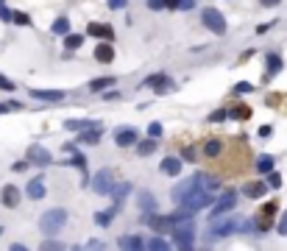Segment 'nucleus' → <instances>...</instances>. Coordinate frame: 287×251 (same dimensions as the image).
<instances>
[{
    "instance_id": "1",
    "label": "nucleus",
    "mask_w": 287,
    "mask_h": 251,
    "mask_svg": "<svg viewBox=\"0 0 287 251\" xmlns=\"http://www.w3.org/2000/svg\"><path fill=\"white\" fill-rule=\"evenodd\" d=\"M170 240H173V245H179V248H190V245H195V223L190 221H181V223H173L170 226Z\"/></svg>"
},
{
    "instance_id": "2",
    "label": "nucleus",
    "mask_w": 287,
    "mask_h": 251,
    "mask_svg": "<svg viewBox=\"0 0 287 251\" xmlns=\"http://www.w3.org/2000/svg\"><path fill=\"white\" fill-rule=\"evenodd\" d=\"M64 223H67V212H64V209H48V212L39 218V232H42V234H59Z\"/></svg>"
},
{
    "instance_id": "3",
    "label": "nucleus",
    "mask_w": 287,
    "mask_h": 251,
    "mask_svg": "<svg viewBox=\"0 0 287 251\" xmlns=\"http://www.w3.org/2000/svg\"><path fill=\"white\" fill-rule=\"evenodd\" d=\"M209 204H212V193H209V190H203V187H195L190 196H184V201H181L179 207H184L187 212H198V209L209 207Z\"/></svg>"
},
{
    "instance_id": "4",
    "label": "nucleus",
    "mask_w": 287,
    "mask_h": 251,
    "mask_svg": "<svg viewBox=\"0 0 287 251\" xmlns=\"http://www.w3.org/2000/svg\"><path fill=\"white\" fill-rule=\"evenodd\" d=\"M201 179H203V173H195V176H190V179L179 181V184L173 187V193H170L173 204H181V201H184V196H190V193L195 190V187H201Z\"/></svg>"
},
{
    "instance_id": "5",
    "label": "nucleus",
    "mask_w": 287,
    "mask_h": 251,
    "mask_svg": "<svg viewBox=\"0 0 287 251\" xmlns=\"http://www.w3.org/2000/svg\"><path fill=\"white\" fill-rule=\"evenodd\" d=\"M201 20H203V25H206L212 34H226V17H223L218 9H203Z\"/></svg>"
},
{
    "instance_id": "6",
    "label": "nucleus",
    "mask_w": 287,
    "mask_h": 251,
    "mask_svg": "<svg viewBox=\"0 0 287 251\" xmlns=\"http://www.w3.org/2000/svg\"><path fill=\"white\" fill-rule=\"evenodd\" d=\"M276 209H279V207H276V201H268V204H265V207L257 212L254 223H257V232H259V234H265L270 226H273V215H276Z\"/></svg>"
},
{
    "instance_id": "7",
    "label": "nucleus",
    "mask_w": 287,
    "mask_h": 251,
    "mask_svg": "<svg viewBox=\"0 0 287 251\" xmlns=\"http://www.w3.org/2000/svg\"><path fill=\"white\" fill-rule=\"evenodd\" d=\"M237 207V193L234 190H226L218 201H212V218H221L226 215V212H232V209Z\"/></svg>"
},
{
    "instance_id": "8",
    "label": "nucleus",
    "mask_w": 287,
    "mask_h": 251,
    "mask_svg": "<svg viewBox=\"0 0 287 251\" xmlns=\"http://www.w3.org/2000/svg\"><path fill=\"white\" fill-rule=\"evenodd\" d=\"M25 159H28V165L48 167L50 162H53V156H50V151L42 148V145H28V151H25Z\"/></svg>"
},
{
    "instance_id": "9",
    "label": "nucleus",
    "mask_w": 287,
    "mask_h": 251,
    "mask_svg": "<svg viewBox=\"0 0 287 251\" xmlns=\"http://www.w3.org/2000/svg\"><path fill=\"white\" fill-rule=\"evenodd\" d=\"M234 232V221H223L221 218H212V229H209V237L206 240H218V237H229Z\"/></svg>"
},
{
    "instance_id": "10",
    "label": "nucleus",
    "mask_w": 287,
    "mask_h": 251,
    "mask_svg": "<svg viewBox=\"0 0 287 251\" xmlns=\"http://www.w3.org/2000/svg\"><path fill=\"white\" fill-rule=\"evenodd\" d=\"M112 187H114V176L109 173V170H101V173L92 179V190H95L98 196H109V193H112Z\"/></svg>"
},
{
    "instance_id": "11",
    "label": "nucleus",
    "mask_w": 287,
    "mask_h": 251,
    "mask_svg": "<svg viewBox=\"0 0 287 251\" xmlns=\"http://www.w3.org/2000/svg\"><path fill=\"white\" fill-rule=\"evenodd\" d=\"M114 145H117V148H131V145H137V129H131V126L117 129V132H114Z\"/></svg>"
},
{
    "instance_id": "12",
    "label": "nucleus",
    "mask_w": 287,
    "mask_h": 251,
    "mask_svg": "<svg viewBox=\"0 0 287 251\" xmlns=\"http://www.w3.org/2000/svg\"><path fill=\"white\" fill-rule=\"evenodd\" d=\"M34 101H48V103H59V101H64L67 98V92L64 90H31L28 92Z\"/></svg>"
},
{
    "instance_id": "13",
    "label": "nucleus",
    "mask_w": 287,
    "mask_h": 251,
    "mask_svg": "<svg viewBox=\"0 0 287 251\" xmlns=\"http://www.w3.org/2000/svg\"><path fill=\"white\" fill-rule=\"evenodd\" d=\"M101 137H103L101 123L90 126V129H84V132H78V145H95V143H101Z\"/></svg>"
},
{
    "instance_id": "14",
    "label": "nucleus",
    "mask_w": 287,
    "mask_h": 251,
    "mask_svg": "<svg viewBox=\"0 0 287 251\" xmlns=\"http://www.w3.org/2000/svg\"><path fill=\"white\" fill-rule=\"evenodd\" d=\"M87 34L98 36V39H106V42L114 39V28L109 23H90V25H87Z\"/></svg>"
},
{
    "instance_id": "15",
    "label": "nucleus",
    "mask_w": 287,
    "mask_h": 251,
    "mask_svg": "<svg viewBox=\"0 0 287 251\" xmlns=\"http://www.w3.org/2000/svg\"><path fill=\"white\" fill-rule=\"evenodd\" d=\"M145 223H148L156 234H165L170 229V215H156V212H151V215H145Z\"/></svg>"
},
{
    "instance_id": "16",
    "label": "nucleus",
    "mask_w": 287,
    "mask_h": 251,
    "mask_svg": "<svg viewBox=\"0 0 287 251\" xmlns=\"http://www.w3.org/2000/svg\"><path fill=\"white\" fill-rule=\"evenodd\" d=\"M145 87H154L156 92H170L173 90V78H168L165 73H156V76H151L145 81Z\"/></svg>"
},
{
    "instance_id": "17",
    "label": "nucleus",
    "mask_w": 287,
    "mask_h": 251,
    "mask_svg": "<svg viewBox=\"0 0 287 251\" xmlns=\"http://www.w3.org/2000/svg\"><path fill=\"white\" fill-rule=\"evenodd\" d=\"M20 198H23V196H20V190L14 184H6V187H3V193H0V201L6 204L9 209H17L20 207Z\"/></svg>"
},
{
    "instance_id": "18",
    "label": "nucleus",
    "mask_w": 287,
    "mask_h": 251,
    "mask_svg": "<svg viewBox=\"0 0 287 251\" xmlns=\"http://www.w3.org/2000/svg\"><path fill=\"white\" fill-rule=\"evenodd\" d=\"M159 167L165 176H179L181 173V156H165Z\"/></svg>"
},
{
    "instance_id": "19",
    "label": "nucleus",
    "mask_w": 287,
    "mask_h": 251,
    "mask_svg": "<svg viewBox=\"0 0 287 251\" xmlns=\"http://www.w3.org/2000/svg\"><path fill=\"white\" fill-rule=\"evenodd\" d=\"M25 193H28V198H34V201L45 198V181H42V176L31 179V181H28V187H25Z\"/></svg>"
},
{
    "instance_id": "20",
    "label": "nucleus",
    "mask_w": 287,
    "mask_h": 251,
    "mask_svg": "<svg viewBox=\"0 0 287 251\" xmlns=\"http://www.w3.org/2000/svg\"><path fill=\"white\" fill-rule=\"evenodd\" d=\"M268 190H270V187L265 184V181H251V184H245V190H243V193H245L248 198H262Z\"/></svg>"
},
{
    "instance_id": "21",
    "label": "nucleus",
    "mask_w": 287,
    "mask_h": 251,
    "mask_svg": "<svg viewBox=\"0 0 287 251\" xmlns=\"http://www.w3.org/2000/svg\"><path fill=\"white\" fill-rule=\"evenodd\" d=\"M114 215H117V207L101 209V212H95V223H98V226H109V223L114 221Z\"/></svg>"
},
{
    "instance_id": "22",
    "label": "nucleus",
    "mask_w": 287,
    "mask_h": 251,
    "mask_svg": "<svg viewBox=\"0 0 287 251\" xmlns=\"http://www.w3.org/2000/svg\"><path fill=\"white\" fill-rule=\"evenodd\" d=\"M84 36H87V34H64V48H67V53H73V50L81 48V45H84Z\"/></svg>"
},
{
    "instance_id": "23",
    "label": "nucleus",
    "mask_w": 287,
    "mask_h": 251,
    "mask_svg": "<svg viewBox=\"0 0 287 251\" xmlns=\"http://www.w3.org/2000/svg\"><path fill=\"white\" fill-rule=\"evenodd\" d=\"M139 209H142L145 215L156 212V198L151 196V193H139Z\"/></svg>"
},
{
    "instance_id": "24",
    "label": "nucleus",
    "mask_w": 287,
    "mask_h": 251,
    "mask_svg": "<svg viewBox=\"0 0 287 251\" xmlns=\"http://www.w3.org/2000/svg\"><path fill=\"white\" fill-rule=\"evenodd\" d=\"M95 59L101 61V65H109V61L114 59V50H112V45H98V48H95Z\"/></svg>"
},
{
    "instance_id": "25",
    "label": "nucleus",
    "mask_w": 287,
    "mask_h": 251,
    "mask_svg": "<svg viewBox=\"0 0 287 251\" xmlns=\"http://www.w3.org/2000/svg\"><path fill=\"white\" fill-rule=\"evenodd\" d=\"M265 59H268V76H265V81H268V78H273L281 70V59H279V53H268Z\"/></svg>"
},
{
    "instance_id": "26",
    "label": "nucleus",
    "mask_w": 287,
    "mask_h": 251,
    "mask_svg": "<svg viewBox=\"0 0 287 251\" xmlns=\"http://www.w3.org/2000/svg\"><path fill=\"white\" fill-rule=\"evenodd\" d=\"M156 148H159V145H156V140H154V137L142 140V143H139V140H137V154H139V156H151V154H154Z\"/></svg>"
},
{
    "instance_id": "27",
    "label": "nucleus",
    "mask_w": 287,
    "mask_h": 251,
    "mask_svg": "<svg viewBox=\"0 0 287 251\" xmlns=\"http://www.w3.org/2000/svg\"><path fill=\"white\" fill-rule=\"evenodd\" d=\"M120 248H145V240L137 234H128V237H120Z\"/></svg>"
},
{
    "instance_id": "28",
    "label": "nucleus",
    "mask_w": 287,
    "mask_h": 251,
    "mask_svg": "<svg viewBox=\"0 0 287 251\" xmlns=\"http://www.w3.org/2000/svg\"><path fill=\"white\" fill-rule=\"evenodd\" d=\"M50 31H53V34H59V36L70 34V20H67V17H56L53 25H50Z\"/></svg>"
},
{
    "instance_id": "29",
    "label": "nucleus",
    "mask_w": 287,
    "mask_h": 251,
    "mask_svg": "<svg viewBox=\"0 0 287 251\" xmlns=\"http://www.w3.org/2000/svg\"><path fill=\"white\" fill-rule=\"evenodd\" d=\"M221 151H223V143H221V140H206V145H203V154L209 156V159H215Z\"/></svg>"
},
{
    "instance_id": "30",
    "label": "nucleus",
    "mask_w": 287,
    "mask_h": 251,
    "mask_svg": "<svg viewBox=\"0 0 287 251\" xmlns=\"http://www.w3.org/2000/svg\"><path fill=\"white\" fill-rule=\"evenodd\" d=\"M67 129L70 132H84V129H90V126H98V120H67Z\"/></svg>"
},
{
    "instance_id": "31",
    "label": "nucleus",
    "mask_w": 287,
    "mask_h": 251,
    "mask_svg": "<svg viewBox=\"0 0 287 251\" xmlns=\"http://www.w3.org/2000/svg\"><path fill=\"white\" fill-rule=\"evenodd\" d=\"M257 170H259L262 176H268L270 170H273V156H268V154L259 156V159H257Z\"/></svg>"
},
{
    "instance_id": "32",
    "label": "nucleus",
    "mask_w": 287,
    "mask_h": 251,
    "mask_svg": "<svg viewBox=\"0 0 287 251\" xmlns=\"http://www.w3.org/2000/svg\"><path fill=\"white\" fill-rule=\"evenodd\" d=\"M114 81H117V78H95V81H90V90L101 92V90H106V87H112Z\"/></svg>"
},
{
    "instance_id": "33",
    "label": "nucleus",
    "mask_w": 287,
    "mask_h": 251,
    "mask_svg": "<svg viewBox=\"0 0 287 251\" xmlns=\"http://www.w3.org/2000/svg\"><path fill=\"white\" fill-rule=\"evenodd\" d=\"M128 190H131V184H128V181H123V184H114L109 196H114V198H117V201H123V198L128 196Z\"/></svg>"
},
{
    "instance_id": "34",
    "label": "nucleus",
    "mask_w": 287,
    "mask_h": 251,
    "mask_svg": "<svg viewBox=\"0 0 287 251\" xmlns=\"http://www.w3.org/2000/svg\"><path fill=\"white\" fill-rule=\"evenodd\" d=\"M145 248H154V251H165V248H170V243H168V240H162V237H151L148 243H145Z\"/></svg>"
},
{
    "instance_id": "35",
    "label": "nucleus",
    "mask_w": 287,
    "mask_h": 251,
    "mask_svg": "<svg viewBox=\"0 0 287 251\" xmlns=\"http://www.w3.org/2000/svg\"><path fill=\"white\" fill-rule=\"evenodd\" d=\"M229 114H232L234 120H248V117H251V109H248V106H240V103H237V106H234Z\"/></svg>"
},
{
    "instance_id": "36",
    "label": "nucleus",
    "mask_w": 287,
    "mask_h": 251,
    "mask_svg": "<svg viewBox=\"0 0 287 251\" xmlns=\"http://www.w3.org/2000/svg\"><path fill=\"white\" fill-rule=\"evenodd\" d=\"M70 165H76L78 170H87V156H84V154H76V151H73V156H70Z\"/></svg>"
},
{
    "instance_id": "37",
    "label": "nucleus",
    "mask_w": 287,
    "mask_h": 251,
    "mask_svg": "<svg viewBox=\"0 0 287 251\" xmlns=\"http://www.w3.org/2000/svg\"><path fill=\"white\" fill-rule=\"evenodd\" d=\"M265 184H268L270 190H279V187H281V176L270 170V173H268V181H265Z\"/></svg>"
},
{
    "instance_id": "38",
    "label": "nucleus",
    "mask_w": 287,
    "mask_h": 251,
    "mask_svg": "<svg viewBox=\"0 0 287 251\" xmlns=\"http://www.w3.org/2000/svg\"><path fill=\"white\" fill-rule=\"evenodd\" d=\"M12 23H17V25H31V17L25 12H14L12 14Z\"/></svg>"
},
{
    "instance_id": "39",
    "label": "nucleus",
    "mask_w": 287,
    "mask_h": 251,
    "mask_svg": "<svg viewBox=\"0 0 287 251\" xmlns=\"http://www.w3.org/2000/svg\"><path fill=\"white\" fill-rule=\"evenodd\" d=\"M0 90H6V92H14V90H17V84H14L12 78H6V76H0Z\"/></svg>"
},
{
    "instance_id": "40",
    "label": "nucleus",
    "mask_w": 287,
    "mask_h": 251,
    "mask_svg": "<svg viewBox=\"0 0 287 251\" xmlns=\"http://www.w3.org/2000/svg\"><path fill=\"white\" fill-rule=\"evenodd\" d=\"M12 14L14 12L6 6V3H0V20H3V23H12Z\"/></svg>"
},
{
    "instance_id": "41",
    "label": "nucleus",
    "mask_w": 287,
    "mask_h": 251,
    "mask_svg": "<svg viewBox=\"0 0 287 251\" xmlns=\"http://www.w3.org/2000/svg\"><path fill=\"white\" fill-rule=\"evenodd\" d=\"M148 137H154V140L162 137V126L159 123H148Z\"/></svg>"
},
{
    "instance_id": "42",
    "label": "nucleus",
    "mask_w": 287,
    "mask_h": 251,
    "mask_svg": "<svg viewBox=\"0 0 287 251\" xmlns=\"http://www.w3.org/2000/svg\"><path fill=\"white\" fill-rule=\"evenodd\" d=\"M181 159H190V162H195V148H190V145H187V148H181Z\"/></svg>"
},
{
    "instance_id": "43",
    "label": "nucleus",
    "mask_w": 287,
    "mask_h": 251,
    "mask_svg": "<svg viewBox=\"0 0 287 251\" xmlns=\"http://www.w3.org/2000/svg\"><path fill=\"white\" fill-rule=\"evenodd\" d=\"M25 167H28V159H20V162H14V165H12V170H14V173H23Z\"/></svg>"
},
{
    "instance_id": "44",
    "label": "nucleus",
    "mask_w": 287,
    "mask_h": 251,
    "mask_svg": "<svg viewBox=\"0 0 287 251\" xmlns=\"http://www.w3.org/2000/svg\"><path fill=\"white\" fill-rule=\"evenodd\" d=\"M192 6H195V0H179V9H181V12H190Z\"/></svg>"
},
{
    "instance_id": "45",
    "label": "nucleus",
    "mask_w": 287,
    "mask_h": 251,
    "mask_svg": "<svg viewBox=\"0 0 287 251\" xmlns=\"http://www.w3.org/2000/svg\"><path fill=\"white\" fill-rule=\"evenodd\" d=\"M148 9H154V12H159V9H165V0H148Z\"/></svg>"
},
{
    "instance_id": "46",
    "label": "nucleus",
    "mask_w": 287,
    "mask_h": 251,
    "mask_svg": "<svg viewBox=\"0 0 287 251\" xmlns=\"http://www.w3.org/2000/svg\"><path fill=\"white\" fill-rule=\"evenodd\" d=\"M279 234H287V212L279 218Z\"/></svg>"
},
{
    "instance_id": "47",
    "label": "nucleus",
    "mask_w": 287,
    "mask_h": 251,
    "mask_svg": "<svg viewBox=\"0 0 287 251\" xmlns=\"http://www.w3.org/2000/svg\"><path fill=\"white\" fill-rule=\"evenodd\" d=\"M223 117H226V112H212L209 114V123H221Z\"/></svg>"
},
{
    "instance_id": "48",
    "label": "nucleus",
    "mask_w": 287,
    "mask_h": 251,
    "mask_svg": "<svg viewBox=\"0 0 287 251\" xmlns=\"http://www.w3.org/2000/svg\"><path fill=\"white\" fill-rule=\"evenodd\" d=\"M109 9H126V0H109Z\"/></svg>"
},
{
    "instance_id": "49",
    "label": "nucleus",
    "mask_w": 287,
    "mask_h": 251,
    "mask_svg": "<svg viewBox=\"0 0 287 251\" xmlns=\"http://www.w3.org/2000/svg\"><path fill=\"white\" fill-rule=\"evenodd\" d=\"M234 92H237V95H240V92H251V84H237V87H234Z\"/></svg>"
},
{
    "instance_id": "50",
    "label": "nucleus",
    "mask_w": 287,
    "mask_h": 251,
    "mask_svg": "<svg viewBox=\"0 0 287 251\" xmlns=\"http://www.w3.org/2000/svg\"><path fill=\"white\" fill-rule=\"evenodd\" d=\"M42 248H61V243H56V240H45Z\"/></svg>"
},
{
    "instance_id": "51",
    "label": "nucleus",
    "mask_w": 287,
    "mask_h": 251,
    "mask_svg": "<svg viewBox=\"0 0 287 251\" xmlns=\"http://www.w3.org/2000/svg\"><path fill=\"white\" fill-rule=\"evenodd\" d=\"M117 98H120L117 92H106V95H103V101H117Z\"/></svg>"
},
{
    "instance_id": "52",
    "label": "nucleus",
    "mask_w": 287,
    "mask_h": 251,
    "mask_svg": "<svg viewBox=\"0 0 287 251\" xmlns=\"http://www.w3.org/2000/svg\"><path fill=\"white\" fill-rule=\"evenodd\" d=\"M262 6H268V9H273V6H279V0H262Z\"/></svg>"
},
{
    "instance_id": "53",
    "label": "nucleus",
    "mask_w": 287,
    "mask_h": 251,
    "mask_svg": "<svg viewBox=\"0 0 287 251\" xmlns=\"http://www.w3.org/2000/svg\"><path fill=\"white\" fill-rule=\"evenodd\" d=\"M6 112H12V109H9V103H0V114H6Z\"/></svg>"
},
{
    "instance_id": "54",
    "label": "nucleus",
    "mask_w": 287,
    "mask_h": 251,
    "mask_svg": "<svg viewBox=\"0 0 287 251\" xmlns=\"http://www.w3.org/2000/svg\"><path fill=\"white\" fill-rule=\"evenodd\" d=\"M0 3H3V0H0Z\"/></svg>"
},
{
    "instance_id": "55",
    "label": "nucleus",
    "mask_w": 287,
    "mask_h": 251,
    "mask_svg": "<svg viewBox=\"0 0 287 251\" xmlns=\"http://www.w3.org/2000/svg\"><path fill=\"white\" fill-rule=\"evenodd\" d=\"M0 232H3V229H0Z\"/></svg>"
}]
</instances>
